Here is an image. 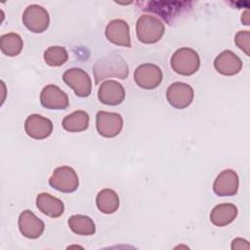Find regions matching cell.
<instances>
[{"label":"cell","instance_id":"27","mask_svg":"<svg viewBox=\"0 0 250 250\" xmlns=\"http://www.w3.org/2000/svg\"><path fill=\"white\" fill-rule=\"evenodd\" d=\"M241 21H242V23H243V24H245V25H249L250 21H249V11H248V10L244 11V13L242 14Z\"/></svg>","mask_w":250,"mask_h":250},{"label":"cell","instance_id":"11","mask_svg":"<svg viewBox=\"0 0 250 250\" xmlns=\"http://www.w3.org/2000/svg\"><path fill=\"white\" fill-rule=\"evenodd\" d=\"M24 130L27 136L35 140L48 138L53 131L52 121L39 114H30L24 122Z\"/></svg>","mask_w":250,"mask_h":250},{"label":"cell","instance_id":"19","mask_svg":"<svg viewBox=\"0 0 250 250\" xmlns=\"http://www.w3.org/2000/svg\"><path fill=\"white\" fill-rule=\"evenodd\" d=\"M238 213L237 207L231 203L216 205L210 213V221L216 227H225L234 221Z\"/></svg>","mask_w":250,"mask_h":250},{"label":"cell","instance_id":"23","mask_svg":"<svg viewBox=\"0 0 250 250\" xmlns=\"http://www.w3.org/2000/svg\"><path fill=\"white\" fill-rule=\"evenodd\" d=\"M23 47L21 37L14 32L3 34L0 37V48L4 55L8 57L18 56Z\"/></svg>","mask_w":250,"mask_h":250},{"label":"cell","instance_id":"26","mask_svg":"<svg viewBox=\"0 0 250 250\" xmlns=\"http://www.w3.org/2000/svg\"><path fill=\"white\" fill-rule=\"evenodd\" d=\"M231 249H246V250H249L250 245H249V243L246 239L236 237L231 242Z\"/></svg>","mask_w":250,"mask_h":250},{"label":"cell","instance_id":"17","mask_svg":"<svg viewBox=\"0 0 250 250\" xmlns=\"http://www.w3.org/2000/svg\"><path fill=\"white\" fill-rule=\"evenodd\" d=\"M214 67L219 73L231 76L240 72L242 69V62L232 51L225 50L216 57Z\"/></svg>","mask_w":250,"mask_h":250},{"label":"cell","instance_id":"1","mask_svg":"<svg viewBox=\"0 0 250 250\" xmlns=\"http://www.w3.org/2000/svg\"><path fill=\"white\" fill-rule=\"evenodd\" d=\"M93 74L96 84L110 77L126 79L129 74V67L126 61L114 52L102 57L95 62Z\"/></svg>","mask_w":250,"mask_h":250},{"label":"cell","instance_id":"7","mask_svg":"<svg viewBox=\"0 0 250 250\" xmlns=\"http://www.w3.org/2000/svg\"><path fill=\"white\" fill-rule=\"evenodd\" d=\"M22 22L25 27L34 33L44 32L50 22L49 13L40 5H29L22 14Z\"/></svg>","mask_w":250,"mask_h":250},{"label":"cell","instance_id":"25","mask_svg":"<svg viewBox=\"0 0 250 250\" xmlns=\"http://www.w3.org/2000/svg\"><path fill=\"white\" fill-rule=\"evenodd\" d=\"M234 42L240 50H242L247 56H250V32L248 30L238 31L235 34Z\"/></svg>","mask_w":250,"mask_h":250},{"label":"cell","instance_id":"14","mask_svg":"<svg viewBox=\"0 0 250 250\" xmlns=\"http://www.w3.org/2000/svg\"><path fill=\"white\" fill-rule=\"evenodd\" d=\"M18 224L21 234L30 239L38 238L45 229L44 222L30 210H24L20 214Z\"/></svg>","mask_w":250,"mask_h":250},{"label":"cell","instance_id":"13","mask_svg":"<svg viewBox=\"0 0 250 250\" xmlns=\"http://www.w3.org/2000/svg\"><path fill=\"white\" fill-rule=\"evenodd\" d=\"M239 179L235 171L226 169L222 171L213 184V190L218 196H232L237 193Z\"/></svg>","mask_w":250,"mask_h":250},{"label":"cell","instance_id":"22","mask_svg":"<svg viewBox=\"0 0 250 250\" xmlns=\"http://www.w3.org/2000/svg\"><path fill=\"white\" fill-rule=\"evenodd\" d=\"M69 229L79 235H92L96 232V226L93 220L85 215H73L67 221Z\"/></svg>","mask_w":250,"mask_h":250},{"label":"cell","instance_id":"3","mask_svg":"<svg viewBox=\"0 0 250 250\" xmlns=\"http://www.w3.org/2000/svg\"><path fill=\"white\" fill-rule=\"evenodd\" d=\"M165 32L164 23L154 16L143 15L136 23V33L138 39L145 44L158 42Z\"/></svg>","mask_w":250,"mask_h":250},{"label":"cell","instance_id":"9","mask_svg":"<svg viewBox=\"0 0 250 250\" xmlns=\"http://www.w3.org/2000/svg\"><path fill=\"white\" fill-rule=\"evenodd\" d=\"M98 133L104 138L117 136L123 128V119L119 113L101 110L96 115Z\"/></svg>","mask_w":250,"mask_h":250},{"label":"cell","instance_id":"20","mask_svg":"<svg viewBox=\"0 0 250 250\" xmlns=\"http://www.w3.org/2000/svg\"><path fill=\"white\" fill-rule=\"evenodd\" d=\"M96 204L102 213L112 214L119 207V197L113 189L104 188L97 194Z\"/></svg>","mask_w":250,"mask_h":250},{"label":"cell","instance_id":"2","mask_svg":"<svg viewBox=\"0 0 250 250\" xmlns=\"http://www.w3.org/2000/svg\"><path fill=\"white\" fill-rule=\"evenodd\" d=\"M136 4L140 5L143 11L155 13L159 15L168 24H172L176 21H178L182 16L186 15L191 10V6L193 2L146 1V2H137Z\"/></svg>","mask_w":250,"mask_h":250},{"label":"cell","instance_id":"18","mask_svg":"<svg viewBox=\"0 0 250 250\" xmlns=\"http://www.w3.org/2000/svg\"><path fill=\"white\" fill-rule=\"evenodd\" d=\"M36 206L39 211L51 218H58L64 212V205L62 201L46 192H42L37 195Z\"/></svg>","mask_w":250,"mask_h":250},{"label":"cell","instance_id":"21","mask_svg":"<svg viewBox=\"0 0 250 250\" xmlns=\"http://www.w3.org/2000/svg\"><path fill=\"white\" fill-rule=\"evenodd\" d=\"M89 114L84 110H76L66 115L62 122V128L67 132H82L89 126Z\"/></svg>","mask_w":250,"mask_h":250},{"label":"cell","instance_id":"15","mask_svg":"<svg viewBox=\"0 0 250 250\" xmlns=\"http://www.w3.org/2000/svg\"><path fill=\"white\" fill-rule=\"evenodd\" d=\"M104 34L106 39L115 45L127 48L131 47L129 25L121 19L109 21L105 27Z\"/></svg>","mask_w":250,"mask_h":250},{"label":"cell","instance_id":"6","mask_svg":"<svg viewBox=\"0 0 250 250\" xmlns=\"http://www.w3.org/2000/svg\"><path fill=\"white\" fill-rule=\"evenodd\" d=\"M62 80L80 98L88 97L92 91V81L88 73L82 68L72 67L64 71Z\"/></svg>","mask_w":250,"mask_h":250},{"label":"cell","instance_id":"8","mask_svg":"<svg viewBox=\"0 0 250 250\" xmlns=\"http://www.w3.org/2000/svg\"><path fill=\"white\" fill-rule=\"evenodd\" d=\"M163 78L162 70L153 63H143L134 72V79L137 85L143 89L151 90L159 86Z\"/></svg>","mask_w":250,"mask_h":250},{"label":"cell","instance_id":"4","mask_svg":"<svg viewBox=\"0 0 250 250\" xmlns=\"http://www.w3.org/2000/svg\"><path fill=\"white\" fill-rule=\"evenodd\" d=\"M172 69L181 75L189 76L195 73L200 66V58L191 48L178 49L171 58Z\"/></svg>","mask_w":250,"mask_h":250},{"label":"cell","instance_id":"10","mask_svg":"<svg viewBox=\"0 0 250 250\" xmlns=\"http://www.w3.org/2000/svg\"><path fill=\"white\" fill-rule=\"evenodd\" d=\"M193 97L194 92L192 87L184 82H174L166 91L168 103L178 109L188 107L191 104Z\"/></svg>","mask_w":250,"mask_h":250},{"label":"cell","instance_id":"24","mask_svg":"<svg viewBox=\"0 0 250 250\" xmlns=\"http://www.w3.org/2000/svg\"><path fill=\"white\" fill-rule=\"evenodd\" d=\"M68 60V54L64 47L51 46L44 52V61L50 66L62 65Z\"/></svg>","mask_w":250,"mask_h":250},{"label":"cell","instance_id":"12","mask_svg":"<svg viewBox=\"0 0 250 250\" xmlns=\"http://www.w3.org/2000/svg\"><path fill=\"white\" fill-rule=\"evenodd\" d=\"M41 104L48 109H64L68 106L67 95L55 84L45 86L40 94Z\"/></svg>","mask_w":250,"mask_h":250},{"label":"cell","instance_id":"5","mask_svg":"<svg viewBox=\"0 0 250 250\" xmlns=\"http://www.w3.org/2000/svg\"><path fill=\"white\" fill-rule=\"evenodd\" d=\"M49 185L59 191L70 193L78 188L79 180L73 168L61 166L54 170L53 175L49 179Z\"/></svg>","mask_w":250,"mask_h":250},{"label":"cell","instance_id":"16","mask_svg":"<svg viewBox=\"0 0 250 250\" xmlns=\"http://www.w3.org/2000/svg\"><path fill=\"white\" fill-rule=\"evenodd\" d=\"M98 98L104 104L118 105L125 99V89L115 80H106L99 87Z\"/></svg>","mask_w":250,"mask_h":250}]
</instances>
